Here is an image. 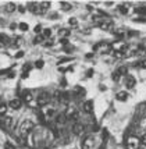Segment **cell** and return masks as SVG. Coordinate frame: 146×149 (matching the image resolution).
Returning <instances> with one entry per match:
<instances>
[{
	"instance_id": "cell-26",
	"label": "cell",
	"mask_w": 146,
	"mask_h": 149,
	"mask_svg": "<svg viewBox=\"0 0 146 149\" xmlns=\"http://www.w3.org/2000/svg\"><path fill=\"white\" fill-rule=\"evenodd\" d=\"M43 40H44V38H43V36H42V35H38L36 38L33 39V43H35V45H39V43H42Z\"/></svg>"
},
{
	"instance_id": "cell-15",
	"label": "cell",
	"mask_w": 146,
	"mask_h": 149,
	"mask_svg": "<svg viewBox=\"0 0 146 149\" xmlns=\"http://www.w3.org/2000/svg\"><path fill=\"white\" fill-rule=\"evenodd\" d=\"M115 97H117V100H120V102H125V100L128 99V92L121 91V92H118V93L115 95Z\"/></svg>"
},
{
	"instance_id": "cell-10",
	"label": "cell",
	"mask_w": 146,
	"mask_h": 149,
	"mask_svg": "<svg viewBox=\"0 0 146 149\" xmlns=\"http://www.w3.org/2000/svg\"><path fill=\"white\" fill-rule=\"evenodd\" d=\"M21 104H22V100H21V99H18V97H14V99H11V100H10L8 106H10L11 109H14V110H18L19 107H21Z\"/></svg>"
},
{
	"instance_id": "cell-33",
	"label": "cell",
	"mask_w": 146,
	"mask_h": 149,
	"mask_svg": "<svg viewBox=\"0 0 146 149\" xmlns=\"http://www.w3.org/2000/svg\"><path fill=\"white\" fill-rule=\"evenodd\" d=\"M4 149H14V145L10 142H6L4 143Z\"/></svg>"
},
{
	"instance_id": "cell-46",
	"label": "cell",
	"mask_w": 146,
	"mask_h": 149,
	"mask_svg": "<svg viewBox=\"0 0 146 149\" xmlns=\"http://www.w3.org/2000/svg\"><path fill=\"white\" fill-rule=\"evenodd\" d=\"M100 91H106V86L104 85H100Z\"/></svg>"
},
{
	"instance_id": "cell-43",
	"label": "cell",
	"mask_w": 146,
	"mask_h": 149,
	"mask_svg": "<svg viewBox=\"0 0 146 149\" xmlns=\"http://www.w3.org/2000/svg\"><path fill=\"white\" fill-rule=\"evenodd\" d=\"M90 57H93V53H88L86 54V58H90Z\"/></svg>"
},
{
	"instance_id": "cell-38",
	"label": "cell",
	"mask_w": 146,
	"mask_h": 149,
	"mask_svg": "<svg viewBox=\"0 0 146 149\" xmlns=\"http://www.w3.org/2000/svg\"><path fill=\"white\" fill-rule=\"evenodd\" d=\"M22 56H24V52H18V53H17V54H15V57H17V58L22 57Z\"/></svg>"
},
{
	"instance_id": "cell-39",
	"label": "cell",
	"mask_w": 146,
	"mask_h": 149,
	"mask_svg": "<svg viewBox=\"0 0 146 149\" xmlns=\"http://www.w3.org/2000/svg\"><path fill=\"white\" fill-rule=\"evenodd\" d=\"M18 10H19V13H25V7L19 6V7H18Z\"/></svg>"
},
{
	"instance_id": "cell-22",
	"label": "cell",
	"mask_w": 146,
	"mask_h": 149,
	"mask_svg": "<svg viewBox=\"0 0 146 149\" xmlns=\"http://www.w3.org/2000/svg\"><path fill=\"white\" fill-rule=\"evenodd\" d=\"M61 8H63L64 11H70L72 6H71L70 3H67V1H61Z\"/></svg>"
},
{
	"instance_id": "cell-28",
	"label": "cell",
	"mask_w": 146,
	"mask_h": 149,
	"mask_svg": "<svg viewBox=\"0 0 146 149\" xmlns=\"http://www.w3.org/2000/svg\"><path fill=\"white\" fill-rule=\"evenodd\" d=\"M18 28L21 29V31H24V32H25V31H28V28H29V26H28L26 22H21V24L18 25Z\"/></svg>"
},
{
	"instance_id": "cell-36",
	"label": "cell",
	"mask_w": 146,
	"mask_h": 149,
	"mask_svg": "<svg viewBox=\"0 0 146 149\" xmlns=\"http://www.w3.org/2000/svg\"><path fill=\"white\" fill-rule=\"evenodd\" d=\"M138 64H140L142 67H143V68H146V58H143V60H142L140 63H138Z\"/></svg>"
},
{
	"instance_id": "cell-7",
	"label": "cell",
	"mask_w": 146,
	"mask_h": 149,
	"mask_svg": "<svg viewBox=\"0 0 146 149\" xmlns=\"http://www.w3.org/2000/svg\"><path fill=\"white\" fill-rule=\"evenodd\" d=\"M82 148L83 149H93L95 148V138L90 135V136H86L85 141L82 143Z\"/></svg>"
},
{
	"instance_id": "cell-6",
	"label": "cell",
	"mask_w": 146,
	"mask_h": 149,
	"mask_svg": "<svg viewBox=\"0 0 146 149\" xmlns=\"http://www.w3.org/2000/svg\"><path fill=\"white\" fill-rule=\"evenodd\" d=\"M99 26L102 28L103 31H110V29H113V21L111 19H102L100 22H99Z\"/></svg>"
},
{
	"instance_id": "cell-1",
	"label": "cell",
	"mask_w": 146,
	"mask_h": 149,
	"mask_svg": "<svg viewBox=\"0 0 146 149\" xmlns=\"http://www.w3.org/2000/svg\"><path fill=\"white\" fill-rule=\"evenodd\" d=\"M33 130V121L32 120H24L22 123H21V125H19V134H21V136L22 138H26V135L28 134H31V131Z\"/></svg>"
},
{
	"instance_id": "cell-19",
	"label": "cell",
	"mask_w": 146,
	"mask_h": 149,
	"mask_svg": "<svg viewBox=\"0 0 146 149\" xmlns=\"http://www.w3.org/2000/svg\"><path fill=\"white\" fill-rule=\"evenodd\" d=\"M15 8H17V6H15L14 3H7L6 6H4L6 13H13V11H15Z\"/></svg>"
},
{
	"instance_id": "cell-25",
	"label": "cell",
	"mask_w": 146,
	"mask_h": 149,
	"mask_svg": "<svg viewBox=\"0 0 146 149\" xmlns=\"http://www.w3.org/2000/svg\"><path fill=\"white\" fill-rule=\"evenodd\" d=\"M43 38H50L51 36V29L50 28H44L43 29V35H42Z\"/></svg>"
},
{
	"instance_id": "cell-5",
	"label": "cell",
	"mask_w": 146,
	"mask_h": 149,
	"mask_svg": "<svg viewBox=\"0 0 146 149\" xmlns=\"http://www.w3.org/2000/svg\"><path fill=\"white\" fill-rule=\"evenodd\" d=\"M139 146V139L136 136H131L127 141V149H138Z\"/></svg>"
},
{
	"instance_id": "cell-23",
	"label": "cell",
	"mask_w": 146,
	"mask_h": 149,
	"mask_svg": "<svg viewBox=\"0 0 146 149\" xmlns=\"http://www.w3.org/2000/svg\"><path fill=\"white\" fill-rule=\"evenodd\" d=\"M39 4H40V7H42V10H43L44 13H46V10L50 7V1H40Z\"/></svg>"
},
{
	"instance_id": "cell-3",
	"label": "cell",
	"mask_w": 146,
	"mask_h": 149,
	"mask_svg": "<svg viewBox=\"0 0 146 149\" xmlns=\"http://www.w3.org/2000/svg\"><path fill=\"white\" fill-rule=\"evenodd\" d=\"M49 102H50V95H49L47 92H42V93H39V96L36 97V103H38V106H40V107L46 106Z\"/></svg>"
},
{
	"instance_id": "cell-4",
	"label": "cell",
	"mask_w": 146,
	"mask_h": 149,
	"mask_svg": "<svg viewBox=\"0 0 146 149\" xmlns=\"http://www.w3.org/2000/svg\"><path fill=\"white\" fill-rule=\"evenodd\" d=\"M14 125V120L11 117H1L0 118V127L3 130H11Z\"/></svg>"
},
{
	"instance_id": "cell-13",
	"label": "cell",
	"mask_w": 146,
	"mask_h": 149,
	"mask_svg": "<svg viewBox=\"0 0 146 149\" xmlns=\"http://www.w3.org/2000/svg\"><path fill=\"white\" fill-rule=\"evenodd\" d=\"M54 121H56V124H58V125H63V124L67 123V117H65L64 113H61V114H57V116L54 117Z\"/></svg>"
},
{
	"instance_id": "cell-18",
	"label": "cell",
	"mask_w": 146,
	"mask_h": 149,
	"mask_svg": "<svg viewBox=\"0 0 146 149\" xmlns=\"http://www.w3.org/2000/svg\"><path fill=\"white\" fill-rule=\"evenodd\" d=\"M118 11H120L121 14H128V11H129V6H128L127 3H122V4H120L118 6Z\"/></svg>"
},
{
	"instance_id": "cell-37",
	"label": "cell",
	"mask_w": 146,
	"mask_h": 149,
	"mask_svg": "<svg viewBox=\"0 0 146 149\" xmlns=\"http://www.w3.org/2000/svg\"><path fill=\"white\" fill-rule=\"evenodd\" d=\"M53 45H54V42H53L51 39H49V40L46 42V46H53Z\"/></svg>"
},
{
	"instance_id": "cell-44",
	"label": "cell",
	"mask_w": 146,
	"mask_h": 149,
	"mask_svg": "<svg viewBox=\"0 0 146 149\" xmlns=\"http://www.w3.org/2000/svg\"><path fill=\"white\" fill-rule=\"evenodd\" d=\"M142 120H143V121H142V125H143V127H146V117H145V118H142Z\"/></svg>"
},
{
	"instance_id": "cell-35",
	"label": "cell",
	"mask_w": 146,
	"mask_h": 149,
	"mask_svg": "<svg viewBox=\"0 0 146 149\" xmlns=\"http://www.w3.org/2000/svg\"><path fill=\"white\" fill-rule=\"evenodd\" d=\"M92 75H93V70L90 68V70H88V71H86V77H92Z\"/></svg>"
},
{
	"instance_id": "cell-27",
	"label": "cell",
	"mask_w": 146,
	"mask_h": 149,
	"mask_svg": "<svg viewBox=\"0 0 146 149\" xmlns=\"http://www.w3.org/2000/svg\"><path fill=\"white\" fill-rule=\"evenodd\" d=\"M68 24H70L71 26H76L78 25V19H76L75 17H71V18L68 19Z\"/></svg>"
},
{
	"instance_id": "cell-21",
	"label": "cell",
	"mask_w": 146,
	"mask_h": 149,
	"mask_svg": "<svg viewBox=\"0 0 146 149\" xmlns=\"http://www.w3.org/2000/svg\"><path fill=\"white\" fill-rule=\"evenodd\" d=\"M74 95H76V96H82V95H85V89L81 88V86H76L75 89H74Z\"/></svg>"
},
{
	"instance_id": "cell-8",
	"label": "cell",
	"mask_w": 146,
	"mask_h": 149,
	"mask_svg": "<svg viewBox=\"0 0 146 149\" xmlns=\"http://www.w3.org/2000/svg\"><path fill=\"white\" fill-rule=\"evenodd\" d=\"M29 11L33 14H38V15H40V14H44V11L42 10V7H40V4L39 3H31L29 4Z\"/></svg>"
},
{
	"instance_id": "cell-20",
	"label": "cell",
	"mask_w": 146,
	"mask_h": 149,
	"mask_svg": "<svg viewBox=\"0 0 146 149\" xmlns=\"http://www.w3.org/2000/svg\"><path fill=\"white\" fill-rule=\"evenodd\" d=\"M117 72L120 74L121 77H122V75H128V68H127V65H121V67H118Z\"/></svg>"
},
{
	"instance_id": "cell-12",
	"label": "cell",
	"mask_w": 146,
	"mask_h": 149,
	"mask_svg": "<svg viewBox=\"0 0 146 149\" xmlns=\"http://www.w3.org/2000/svg\"><path fill=\"white\" fill-rule=\"evenodd\" d=\"M22 100H24L25 103L31 104L32 100H33V96H32L31 92H29V91H24V92H22Z\"/></svg>"
},
{
	"instance_id": "cell-32",
	"label": "cell",
	"mask_w": 146,
	"mask_h": 149,
	"mask_svg": "<svg viewBox=\"0 0 146 149\" xmlns=\"http://www.w3.org/2000/svg\"><path fill=\"white\" fill-rule=\"evenodd\" d=\"M43 60H38V61H36V63H35V67H36V68H42V67H43Z\"/></svg>"
},
{
	"instance_id": "cell-31",
	"label": "cell",
	"mask_w": 146,
	"mask_h": 149,
	"mask_svg": "<svg viewBox=\"0 0 146 149\" xmlns=\"http://www.w3.org/2000/svg\"><path fill=\"white\" fill-rule=\"evenodd\" d=\"M136 13H139V14H142V15L146 17V7H139V8H136Z\"/></svg>"
},
{
	"instance_id": "cell-29",
	"label": "cell",
	"mask_w": 146,
	"mask_h": 149,
	"mask_svg": "<svg viewBox=\"0 0 146 149\" xmlns=\"http://www.w3.org/2000/svg\"><path fill=\"white\" fill-rule=\"evenodd\" d=\"M139 145H142V146H146V132L139 138Z\"/></svg>"
},
{
	"instance_id": "cell-40",
	"label": "cell",
	"mask_w": 146,
	"mask_h": 149,
	"mask_svg": "<svg viewBox=\"0 0 146 149\" xmlns=\"http://www.w3.org/2000/svg\"><path fill=\"white\" fill-rule=\"evenodd\" d=\"M102 135H103V138H107V130H103V132H102Z\"/></svg>"
},
{
	"instance_id": "cell-45",
	"label": "cell",
	"mask_w": 146,
	"mask_h": 149,
	"mask_svg": "<svg viewBox=\"0 0 146 149\" xmlns=\"http://www.w3.org/2000/svg\"><path fill=\"white\" fill-rule=\"evenodd\" d=\"M10 28H11V29H15V28H17V25H15V24H11V25H10Z\"/></svg>"
},
{
	"instance_id": "cell-16",
	"label": "cell",
	"mask_w": 146,
	"mask_h": 149,
	"mask_svg": "<svg viewBox=\"0 0 146 149\" xmlns=\"http://www.w3.org/2000/svg\"><path fill=\"white\" fill-rule=\"evenodd\" d=\"M83 110L86 113H92V110H93V102L92 100H86L83 103Z\"/></svg>"
},
{
	"instance_id": "cell-34",
	"label": "cell",
	"mask_w": 146,
	"mask_h": 149,
	"mask_svg": "<svg viewBox=\"0 0 146 149\" xmlns=\"http://www.w3.org/2000/svg\"><path fill=\"white\" fill-rule=\"evenodd\" d=\"M33 31H35V33H38V35H39V33H40V31H42V26H40V25H36Z\"/></svg>"
},
{
	"instance_id": "cell-9",
	"label": "cell",
	"mask_w": 146,
	"mask_h": 149,
	"mask_svg": "<svg viewBox=\"0 0 146 149\" xmlns=\"http://www.w3.org/2000/svg\"><path fill=\"white\" fill-rule=\"evenodd\" d=\"M83 131H85V125L81 123H75L72 125V132L75 134V135H81Z\"/></svg>"
},
{
	"instance_id": "cell-42",
	"label": "cell",
	"mask_w": 146,
	"mask_h": 149,
	"mask_svg": "<svg viewBox=\"0 0 146 149\" xmlns=\"http://www.w3.org/2000/svg\"><path fill=\"white\" fill-rule=\"evenodd\" d=\"M135 21H138V22H145L146 19L145 18H135Z\"/></svg>"
},
{
	"instance_id": "cell-14",
	"label": "cell",
	"mask_w": 146,
	"mask_h": 149,
	"mask_svg": "<svg viewBox=\"0 0 146 149\" xmlns=\"http://www.w3.org/2000/svg\"><path fill=\"white\" fill-rule=\"evenodd\" d=\"M136 85V79L131 75H127V82H125V86L128 89H133V86Z\"/></svg>"
},
{
	"instance_id": "cell-41",
	"label": "cell",
	"mask_w": 146,
	"mask_h": 149,
	"mask_svg": "<svg viewBox=\"0 0 146 149\" xmlns=\"http://www.w3.org/2000/svg\"><path fill=\"white\" fill-rule=\"evenodd\" d=\"M14 75H15V74H14L13 71H10V72H8V75H7V77H8V78H14Z\"/></svg>"
},
{
	"instance_id": "cell-24",
	"label": "cell",
	"mask_w": 146,
	"mask_h": 149,
	"mask_svg": "<svg viewBox=\"0 0 146 149\" xmlns=\"http://www.w3.org/2000/svg\"><path fill=\"white\" fill-rule=\"evenodd\" d=\"M7 111V104L6 103H0V116H4Z\"/></svg>"
},
{
	"instance_id": "cell-17",
	"label": "cell",
	"mask_w": 146,
	"mask_h": 149,
	"mask_svg": "<svg viewBox=\"0 0 146 149\" xmlns=\"http://www.w3.org/2000/svg\"><path fill=\"white\" fill-rule=\"evenodd\" d=\"M70 29H65V28H61L60 31H58V36L61 39H67L68 36H70Z\"/></svg>"
},
{
	"instance_id": "cell-11",
	"label": "cell",
	"mask_w": 146,
	"mask_h": 149,
	"mask_svg": "<svg viewBox=\"0 0 146 149\" xmlns=\"http://www.w3.org/2000/svg\"><path fill=\"white\" fill-rule=\"evenodd\" d=\"M53 117H56V110H54V109H46V110L43 111L44 120H51Z\"/></svg>"
},
{
	"instance_id": "cell-30",
	"label": "cell",
	"mask_w": 146,
	"mask_h": 149,
	"mask_svg": "<svg viewBox=\"0 0 146 149\" xmlns=\"http://www.w3.org/2000/svg\"><path fill=\"white\" fill-rule=\"evenodd\" d=\"M113 81H115V82H118V81H120V78H121V75L120 74H118V72L115 71V72H113Z\"/></svg>"
},
{
	"instance_id": "cell-2",
	"label": "cell",
	"mask_w": 146,
	"mask_h": 149,
	"mask_svg": "<svg viewBox=\"0 0 146 149\" xmlns=\"http://www.w3.org/2000/svg\"><path fill=\"white\" fill-rule=\"evenodd\" d=\"M127 43L125 42H121V40H117L114 43H111L110 45V49L113 50V52H121V53H125L127 52Z\"/></svg>"
}]
</instances>
